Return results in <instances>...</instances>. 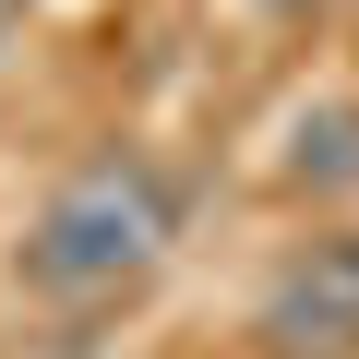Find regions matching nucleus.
<instances>
[{
	"mask_svg": "<svg viewBox=\"0 0 359 359\" xmlns=\"http://www.w3.org/2000/svg\"><path fill=\"white\" fill-rule=\"evenodd\" d=\"M168 252V180L144 168V156H96V168H72L60 192L36 204V228H25V287H48V299H84V287H120V276H144Z\"/></svg>",
	"mask_w": 359,
	"mask_h": 359,
	"instance_id": "nucleus-1",
	"label": "nucleus"
},
{
	"mask_svg": "<svg viewBox=\"0 0 359 359\" xmlns=\"http://www.w3.org/2000/svg\"><path fill=\"white\" fill-rule=\"evenodd\" d=\"M264 335L287 359H359V228L311 240L276 287H264Z\"/></svg>",
	"mask_w": 359,
	"mask_h": 359,
	"instance_id": "nucleus-2",
	"label": "nucleus"
},
{
	"mask_svg": "<svg viewBox=\"0 0 359 359\" xmlns=\"http://www.w3.org/2000/svg\"><path fill=\"white\" fill-rule=\"evenodd\" d=\"M299 180H359V108H323V120H299V156H287Z\"/></svg>",
	"mask_w": 359,
	"mask_h": 359,
	"instance_id": "nucleus-3",
	"label": "nucleus"
},
{
	"mask_svg": "<svg viewBox=\"0 0 359 359\" xmlns=\"http://www.w3.org/2000/svg\"><path fill=\"white\" fill-rule=\"evenodd\" d=\"M0 25H13V0H0Z\"/></svg>",
	"mask_w": 359,
	"mask_h": 359,
	"instance_id": "nucleus-4",
	"label": "nucleus"
}]
</instances>
